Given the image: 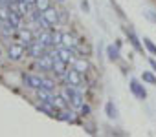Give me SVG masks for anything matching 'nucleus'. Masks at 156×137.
I'll use <instances>...</instances> for the list:
<instances>
[{
    "mask_svg": "<svg viewBox=\"0 0 156 137\" xmlns=\"http://www.w3.org/2000/svg\"><path fill=\"white\" fill-rule=\"evenodd\" d=\"M24 82L28 84V88L41 90V88H42V82H44V79H41L39 75H33V73H24Z\"/></svg>",
    "mask_w": 156,
    "mask_h": 137,
    "instance_id": "nucleus-1",
    "label": "nucleus"
},
{
    "mask_svg": "<svg viewBox=\"0 0 156 137\" xmlns=\"http://www.w3.org/2000/svg\"><path fill=\"white\" fill-rule=\"evenodd\" d=\"M51 57H53V70H55V73H59V75H66V64H68V62H64V60L57 55V51L51 53Z\"/></svg>",
    "mask_w": 156,
    "mask_h": 137,
    "instance_id": "nucleus-2",
    "label": "nucleus"
},
{
    "mask_svg": "<svg viewBox=\"0 0 156 137\" xmlns=\"http://www.w3.org/2000/svg\"><path fill=\"white\" fill-rule=\"evenodd\" d=\"M130 92H132V93H134L138 99H141V101L147 97V92H145V88H143V86H141V84H140L136 79H130Z\"/></svg>",
    "mask_w": 156,
    "mask_h": 137,
    "instance_id": "nucleus-3",
    "label": "nucleus"
},
{
    "mask_svg": "<svg viewBox=\"0 0 156 137\" xmlns=\"http://www.w3.org/2000/svg\"><path fill=\"white\" fill-rule=\"evenodd\" d=\"M64 77H66V81H68L72 86H79V84H81V73L77 72L75 68H73L72 72H66V75H64Z\"/></svg>",
    "mask_w": 156,
    "mask_h": 137,
    "instance_id": "nucleus-4",
    "label": "nucleus"
},
{
    "mask_svg": "<svg viewBox=\"0 0 156 137\" xmlns=\"http://www.w3.org/2000/svg\"><path fill=\"white\" fill-rule=\"evenodd\" d=\"M44 44L42 42H31L30 44V55H33L35 58H39V57H42L44 55Z\"/></svg>",
    "mask_w": 156,
    "mask_h": 137,
    "instance_id": "nucleus-5",
    "label": "nucleus"
},
{
    "mask_svg": "<svg viewBox=\"0 0 156 137\" xmlns=\"http://www.w3.org/2000/svg\"><path fill=\"white\" fill-rule=\"evenodd\" d=\"M22 55H24V46H20V44H11L9 46V58L19 60V58H22Z\"/></svg>",
    "mask_w": 156,
    "mask_h": 137,
    "instance_id": "nucleus-6",
    "label": "nucleus"
},
{
    "mask_svg": "<svg viewBox=\"0 0 156 137\" xmlns=\"http://www.w3.org/2000/svg\"><path fill=\"white\" fill-rule=\"evenodd\" d=\"M42 15H44V18L48 20V24L50 26H55L57 22H59V15H57V11L55 9H46V11H42Z\"/></svg>",
    "mask_w": 156,
    "mask_h": 137,
    "instance_id": "nucleus-7",
    "label": "nucleus"
},
{
    "mask_svg": "<svg viewBox=\"0 0 156 137\" xmlns=\"http://www.w3.org/2000/svg\"><path fill=\"white\" fill-rule=\"evenodd\" d=\"M39 66L42 68V70H51V68H53V57H51V55H42V57H39Z\"/></svg>",
    "mask_w": 156,
    "mask_h": 137,
    "instance_id": "nucleus-8",
    "label": "nucleus"
},
{
    "mask_svg": "<svg viewBox=\"0 0 156 137\" xmlns=\"http://www.w3.org/2000/svg\"><path fill=\"white\" fill-rule=\"evenodd\" d=\"M107 55H108L110 60H118V58H119V42L110 44V46L107 48Z\"/></svg>",
    "mask_w": 156,
    "mask_h": 137,
    "instance_id": "nucleus-9",
    "label": "nucleus"
},
{
    "mask_svg": "<svg viewBox=\"0 0 156 137\" xmlns=\"http://www.w3.org/2000/svg\"><path fill=\"white\" fill-rule=\"evenodd\" d=\"M50 104H51L53 108H57V110H64V108H66V99H64L62 95H53L51 101H50Z\"/></svg>",
    "mask_w": 156,
    "mask_h": 137,
    "instance_id": "nucleus-10",
    "label": "nucleus"
},
{
    "mask_svg": "<svg viewBox=\"0 0 156 137\" xmlns=\"http://www.w3.org/2000/svg\"><path fill=\"white\" fill-rule=\"evenodd\" d=\"M57 117L62 119V121H66V122H75V121H77V119H75L77 115H75L73 112H68L66 108H64V110H59V115H57Z\"/></svg>",
    "mask_w": 156,
    "mask_h": 137,
    "instance_id": "nucleus-11",
    "label": "nucleus"
},
{
    "mask_svg": "<svg viewBox=\"0 0 156 137\" xmlns=\"http://www.w3.org/2000/svg\"><path fill=\"white\" fill-rule=\"evenodd\" d=\"M57 55L64 60V62H70V60H73V53H72V49L70 48H61V49H57Z\"/></svg>",
    "mask_w": 156,
    "mask_h": 137,
    "instance_id": "nucleus-12",
    "label": "nucleus"
},
{
    "mask_svg": "<svg viewBox=\"0 0 156 137\" xmlns=\"http://www.w3.org/2000/svg\"><path fill=\"white\" fill-rule=\"evenodd\" d=\"M20 13H17V11H13V9H9V17H8V20L15 26V28H20Z\"/></svg>",
    "mask_w": 156,
    "mask_h": 137,
    "instance_id": "nucleus-13",
    "label": "nucleus"
},
{
    "mask_svg": "<svg viewBox=\"0 0 156 137\" xmlns=\"http://www.w3.org/2000/svg\"><path fill=\"white\" fill-rule=\"evenodd\" d=\"M61 44L66 46V48H73L75 46V38L72 35H68V33H62L61 35Z\"/></svg>",
    "mask_w": 156,
    "mask_h": 137,
    "instance_id": "nucleus-14",
    "label": "nucleus"
},
{
    "mask_svg": "<svg viewBox=\"0 0 156 137\" xmlns=\"http://www.w3.org/2000/svg\"><path fill=\"white\" fill-rule=\"evenodd\" d=\"M75 70L79 72V73H85L88 70V62L85 58H75Z\"/></svg>",
    "mask_w": 156,
    "mask_h": 137,
    "instance_id": "nucleus-15",
    "label": "nucleus"
},
{
    "mask_svg": "<svg viewBox=\"0 0 156 137\" xmlns=\"http://www.w3.org/2000/svg\"><path fill=\"white\" fill-rule=\"evenodd\" d=\"M127 37H129V40H130V44H132V46H134V48H136L138 51H143V48H141V44H140V40H138V37H136V35H134L132 31H129V29H127Z\"/></svg>",
    "mask_w": 156,
    "mask_h": 137,
    "instance_id": "nucleus-16",
    "label": "nucleus"
},
{
    "mask_svg": "<svg viewBox=\"0 0 156 137\" xmlns=\"http://www.w3.org/2000/svg\"><path fill=\"white\" fill-rule=\"evenodd\" d=\"M107 115H108L110 119H116V117H118V110H116V106H114L112 101L107 102Z\"/></svg>",
    "mask_w": 156,
    "mask_h": 137,
    "instance_id": "nucleus-17",
    "label": "nucleus"
},
{
    "mask_svg": "<svg viewBox=\"0 0 156 137\" xmlns=\"http://www.w3.org/2000/svg\"><path fill=\"white\" fill-rule=\"evenodd\" d=\"M35 6L39 11H46L50 8V0H35Z\"/></svg>",
    "mask_w": 156,
    "mask_h": 137,
    "instance_id": "nucleus-18",
    "label": "nucleus"
},
{
    "mask_svg": "<svg viewBox=\"0 0 156 137\" xmlns=\"http://www.w3.org/2000/svg\"><path fill=\"white\" fill-rule=\"evenodd\" d=\"M143 42H145V48H147V49H149V51H151L152 55H156V44H154V42H152L151 38H147V37L143 38Z\"/></svg>",
    "mask_w": 156,
    "mask_h": 137,
    "instance_id": "nucleus-19",
    "label": "nucleus"
},
{
    "mask_svg": "<svg viewBox=\"0 0 156 137\" xmlns=\"http://www.w3.org/2000/svg\"><path fill=\"white\" fill-rule=\"evenodd\" d=\"M39 42H42L44 46H50V44L53 42V38H51L48 33H42V35H41V38H39Z\"/></svg>",
    "mask_w": 156,
    "mask_h": 137,
    "instance_id": "nucleus-20",
    "label": "nucleus"
},
{
    "mask_svg": "<svg viewBox=\"0 0 156 137\" xmlns=\"http://www.w3.org/2000/svg\"><path fill=\"white\" fill-rule=\"evenodd\" d=\"M143 81L149 82V84H156V77L152 73H149V72H143Z\"/></svg>",
    "mask_w": 156,
    "mask_h": 137,
    "instance_id": "nucleus-21",
    "label": "nucleus"
},
{
    "mask_svg": "<svg viewBox=\"0 0 156 137\" xmlns=\"http://www.w3.org/2000/svg\"><path fill=\"white\" fill-rule=\"evenodd\" d=\"M20 38H22V40H26L28 44H31V33H30V31L22 29V31H20Z\"/></svg>",
    "mask_w": 156,
    "mask_h": 137,
    "instance_id": "nucleus-22",
    "label": "nucleus"
},
{
    "mask_svg": "<svg viewBox=\"0 0 156 137\" xmlns=\"http://www.w3.org/2000/svg\"><path fill=\"white\" fill-rule=\"evenodd\" d=\"M19 4V13L20 15H26V11H28V2H17Z\"/></svg>",
    "mask_w": 156,
    "mask_h": 137,
    "instance_id": "nucleus-23",
    "label": "nucleus"
},
{
    "mask_svg": "<svg viewBox=\"0 0 156 137\" xmlns=\"http://www.w3.org/2000/svg\"><path fill=\"white\" fill-rule=\"evenodd\" d=\"M42 88H46V90H53V88H55V84H53V81H48V79H44V82H42Z\"/></svg>",
    "mask_w": 156,
    "mask_h": 137,
    "instance_id": "nucleus-24",
    "label": "nucleus"
},
{
    "mask_svg": "<svg viewBox=\"0 0 156 137\" xmlns=\"http://www.w3.org/2000/svg\"><path fill=\"white\" fill-rule=\"evenodd\" d=\"M9 17V11L6 9V8H0V18H2V20H6Z\"/></svg>",
    "mask_w": 156,
    "mask_h": 137,
    "instance_id": "nucleus-25",
    "label": "nucleus"
},
{
    "mask_svg": "<svg viewBox=\"0 0 156 137\" xmlns=\"http://www.w3.org/2000/svg\"><path fill=\"white\" fill-rule=\"evenodd\" d=\"M81 8L85 9V11H88L90 8H88V2H87V0H83V2H81Z\"/></svg>",
    "mask_w": 156,
    "mask_h": 137,
    "instance_id": "nucleus-26",
    "label": "nucleus"
},
{
    "mask_svg": "<svg viewBox=\"0 0 156 137\" xmlns=\"http://www.w3.org/2000/svg\"><path fill=\"white\" fill-rule=\"evenodd\" d=\"M79 110H81V113H88V112H90V108H88L87 104H85V106H81Z\"/></svg>",
    "mask_w": 156,
    "mask_h": 137,
    "instance_id": "nucleus-27",
    "label": "nucleus"
},
{
    "mask_svg": "<svg viewBox=\"0 0 156 137\" xmlns=\"http://www.w3.org/2000/svg\"><path fill=\"white\" fill-rule=\"evenodd\" d=\"M149 64H151V66H152V70H154V72H156V60H154V58H149Z\"/></svg>",
    "mask_w": 156,
    "mask_h": 137,
    "instance_id": "nucleus-28",
    "label": "nucleus"
},
{
    "mask_svg": "<svg viewBox=\"0 0 156 137\" xmlns=\"http://www.w3.org/2000/svg\"><path fill=\"white\" fill-rule=\"evenodd\" d=\"M26 2H28V4H35V0H26Z\"/></svg>",
    "mask_w": 156,
    "mask_h": 137,
    "instance_id": "nucleus-29",
    "label": "nucleus"
},
{
    "mask_svg": "<svg viewBox=\"0 0 156 137\" xmlns=\"http://www.w3.org/2000/svg\"><path fill=\"white\" fill-rule=\"evenodd\" d=\"M0 55H2V49H0Z\"/></svg>",
    "mask_w": 156,
    "mask_h": 137,
    "instance_id": "nucleus-30",
    "label": "nucleus"
},
{
    "mask_svg": "<svg viewBox=\"0 0 156 137\" xmlns=\"http://www.w3.org/2000/svg\"><path fill=\"white\" fill-rule=\"evenodd\" d=\"M0 24H2V18H0Z\"/></svg>",
    "mask_w": 156,
    "mask_h": 137,
    "instance_id": "nucleus-31",
    "label": "nucleus"
}]
</instances>
